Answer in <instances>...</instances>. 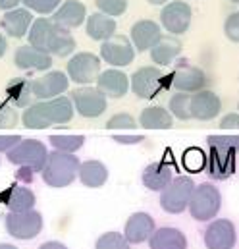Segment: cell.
Here are the masks:
<instances>
[{"label":"cell","mask_w":239,"mask_h":249,"mask_svg":"<svg viewBox=\"0 0 239 249\" xmlns=\"http://www.w3.org/2000/svg\"><path fill=\"white\" fill-rule=\"evenodd\" d=\"M79 159L71 153L52 151L49 153V160L43 174V182L49 187H66L79 176Z\"/></svg>","instance_id":"1"},{"label":"cell","mask_w":239,"mask_h":249,"mask_svg":"<svg viewBox=\"0 0 239 249\" xmlns=\"http://www.w3.org/2000/svg\"><path fill=\"white\" fill-rule=\"evenodd\" d=\"M220 209H222V193L214 184L203 182L195 187L189 201V213L195 220L199 222L214 220Z\"/></svg>","instance_id":"2"},{"label":"cell","mask_w":239,"mask_h":249,"mask_svg":"<svg viewBox=\"0 0 239 249\" xmlns=\"http://www.w3.org/2000/svg\"><path fill=\"white\" fill-rule=\"evenodd\" d=\"M8 160L23 170H29L31 174L43 172L49 160V151L43 141L39 139H23L17 147H14L8 153Z\"/></svg>","instance_id":"3"},{"label":"cell","mask_w":239,"mask_h":249,"mask_svg":"<svg viewBox=\"0 0 239 249\" xmlns=\"http://www.w3.org/2000/svg\"><path fill=\"white\" fill-rule=\"evenodd\" d=\"M195 182L189 176H176L170 186L160 193V207L170 214H179L189 209L191 195L195 191Z\"/></svg>","instance_id":"4"},{"label":"cell","mask_w":239,"mask_h":249,"mask_svg":"<svg viewBox=\"0 0 239 249\" xmlns=\"http://www.w3.org/2000/svg\"><path fill=\"white\" fill-rule=\"evenodd\" d=\"M166 79H170L156 66H143L131 75V91L145 101L154 99L162 89H166Z\"/></svg>","instance_id":"5"},{"label":"cell","mask_w":239,"mask_h":249,"mask_svg":"<svg viewBox=\"0 0 239 249\" xmlns=\"http://www.w3.org/2000/svg\"><path fill=\"white\" fill-rule=\"evenodd\" d=\"M4 222H6L8 234L16 240H33L43 230V216L37 211L8 213Z\"/></svg>","instance_id":"6"},{"label":"cell","mask_w":239,"mask_h":249,"mask_svg":"<svg viewBox=\"0 0 239 249\" xmlns=\"http://www.w3.org/2000/svg\"><path fill=\"white\" fill-rule=\"evenodd\" d=\"M193 19V10L187 2L181 0H172L168 2L162 12H160V25L170 33V35H183L191 27Z\"/></svg>","instance_id":"7"},{"label":"cell","mask_w":239,"mask_h":249,"mask_svg":"<svg viewBox=\"0 0 239 249\" xmlns=\"http://www.w3.org/2000/svg\"><path fill=\"white\" fill-rule=\"evenodd\" d=\"M71 103L79 116L83 118H99L106 110V95L95 87H79L71 91Z\"/></svg>","instance_id":"8"},{"label":"cell","mask_w":239,"mask_h":249,"mask_svg":"<svg viewBox=\"0 0 239 249\" xmlns=\"http://www.w3.org/2000/svg\"><path fill=\"white\" fill-rule=\"evenodd\" d=\"M203 242L206 249H234L238 244L236 224L228 218L210 220V224L203 234Z\"/></svg>","instance_id":"9"},{"label":"cell","mask_w":239,"mask_h":249,"mask_svg":"<svg viewBox=\"0 0 239 249\" xmlns=\"http://www.w3.org/2000/svg\"><path fill=\"white\" fill-rule=\"evenodd\" d=\"M101 58L93 53H79L68 62V77L77 85H89L101 75Z\"/></svg>","instance_id":"10"},{"label":"cell","mask_w":239,"mask_h":249,"mask_svg":"<svg viewBox=\"0 0 239 249\" xmlns=\"http://www.w3.org/2000/svg\"><path fill=\"white\" fill-rule=\"evenodd\" d=\"M101 58L112 68L129 66L135 58V47L129 37L116 33L114 37H110L101 45Z\"/></svg>","instance_id":"11"},{"label":"cell","mask_w":239,"mask_h":249,"mask_svg":"<svg viewBox=\"0 0 239 249\" xmlns=\"http://www.w3.org/2000/svg\"><path fill=\"white\" fill-rule=\"evenodd\" d=\"M206 73L187 60L176 64V70L172 73V85L178 89V93H199L206 87Z\"/></svg>","instance_id":"12"},{"label":"cell","mask_w":239,"mask_h":249,"mask_svg":"<svg viewBox=\"0 0 239 249\" xmlns=\"http://www.w3.org/2000/svg\"><path fill=\"white\" fill-rule=\"evenodd\" d=\"M58 31H60L58 23H54L49 18H39V19L33 21V25H31V29L27 33L29 45L52 56V49H54Z\"/></svg>","instance_id":"13"},{"label":"cell","mask_w":239,"mask_h":249,"mask_svg":"<svg viewBox=\"0 0 239 249\" xmlns=\"http://www.w3.org/2000/svg\"><path fill=\"white\" fill-rule=\"evenodd\" d=\"M208 160H206V174L212 180H228L238 166V153L234 151H224L216 147H208Z\"/></svg>","instance_id":"14"},{"label":"cell","mask_w":239,"mask_h":249,"mask_svg":"<svg viewBox=\"0 0 239 249\" xmlns=\"http://www.w3.org/2000/svg\"><path fill=\"white\" fill-rule=\"evenodd\" d=\"M220 112H222V101L214 91L203 89L191 95V116L195 120L208 122V120H214Z\"/></svg>","instance_id":"15"},{"label":"cell","mask_w":239,"mask_h":249,"mask_svg":"<svg viewBox=\"0 0 239 249\" xmlns=\"http://www.w3.org/2000/svg\"><path fill=\"white\" fill-rule=\"evenodd\" d=\"M162 29H160V23L153 21V19H139L133 23L131 31H129V39L135 47V51L139 53H145L151 49L162 39Z\"/></svg>","instance_id":"16"},{"label":"cell","mask_w":239,"mask_h":249,"mask_svg":"<svg viewBox=\"0 0 239 249\" xmlns=\"http://www.w3.org/2000/svg\"><path fill=\"white\" fill-rule=\"evenodd\" d=\"M156 226H154V218L149 213H133L123 226V236L129 244H143L147 240H151V236L154 234Z\"/></svg>","instance_id":"17"},{"label":"cell","mask_w":239,"mask_h":249,"mask_svg":"<svg viewBox=\"0 0 239 249\" xmlns=\"http://www.w3.org/2000/svg\"><path fill=\"white\" fill-rule=\"evenodd\" d=\"M68 85L69 77L64 75V71H49L33 81V91L39 101H51L68 91Z\"/></svg>","instance_id":"18"},{"label":"cell","mask_w":239,"mask_h":249,"mask_svg":"<svg viewBox=\"0 0 239 249\" xmlns=\"http://www.w3.org/2000/svg\"><path fill=\"white\" fill-rule=\"evenodd\" d=\"M131 87V77H127L118 68H110L102 71L97 79V89L106 95V99H121Z\"/></svg>","instance_id":"19"},{"label":"cell","mask_w":239,"mask_h":249,"mask_svg":"<svg viewBox=\"0 0 239 249\" xmlns=\"http://www.w3.org/2000/svg\"><path fill=\"white\" fill-rule=\"evenodd\" d=\"M172 180H174V166L168 164L166 160L151 162L141 174L143 186L151 189V191H160V193L170 186Z\"/></svg>","instance_id":"20"},{"label":"cell","mask_w":239,"mask_h":249,"mask_svg":"<svg viewBox=\"0 0 239 249\" xmlns=\"http://www.w3.org/2000/svg\"><path fill=\"white\" fill-rule=\"evenodd\" d=\"M33 25V16L27 8H14L10 12H6L0 19V27L14 39H21L29 33Z\"/></svg>","instance_id":"21"},{"label":"cell","mask_w":239,"mask_h":249,"mask_svg":"<svg viewBox=\"0 0 239 249\" xmlns=\"http://www.w3.org/2000/svg\"><path fill=\"white\" fill-rule=\"evenodd\" d=\"M14 64L19 70H37V71H45L52 66V56L31 47V45H23L17 47L16 54H14Z\"/></svg>","instance_id":"22"},{"label":"cell","mask_w":239,"mask_h":249,"mask_svg":"<svg viewBox=\"0 0 239 249\" xmlns=\"http://www.w3.org/2000/svg\"><path fill=\"white\" fill-rule=\"evenodd\" d=\"M52 21L64 29H75L87 21V8L79 0H66L52 16Z\"/></svg>","instance_id":"23"},{"label":"cell","mask_w":239,"mask_h":249,"mask_svg":"<svg viewBox=\"0 0 239 249\" xmlns=\"http://www.w3.org/2000/svg\"><path fill=\"white\" fill-rule=\"evenodd\" d=\"M85 29H87L89 39L104 43V41H108L110 37L116 35V19L110 18V16H106V14L97 12V14H91L87 18Z\"/></svg>","instance_id":"24"},{"label":"cell","mask_w":239,"mask_h":249,"mask_svg":"<svg viewBox=\"0 0 239 249\" xmlns=\"http://www.w3.org/2000/svg\"><path fill=\"white\" fill-rule=\"evenodd\" d=\"M41 103V108L47 116V120L52 124H66L73 118V103L71 99L68 97H56V99H51V101H39Z\"/></svg>","instance_id":"25"},{"label":"cell","mask_w":239,"mask_h":249,"mask_svg":"<svg viewBox=\"0 0 239 249\" xmlns=\"http://www.w3.org/2000/svg\"><path fill=\"white\" fill-rule=\"evenodd\" d=\"M151 249H187L185 234L174 226H162L156 228L154 234L149 240Z\"/></svg>","instance_id":"26"},{"label":"cell","mask_w":239,"mask_h":249,"mask_svg":"<svg viewBox=\"0 0 239 249\" xmlns=\"http://www.w3.org/2000/svg\"><path fill=\"white\" fill-rule=\"evenodd\" d=\"M0 197L4 205L10 209V213H27V211H33L35 207V193L29 187L12 186Z\"/></svg>","instance_id":"27"},{"label":"cell","mask_w":239,"mask_h":249,"mask_svg":"<svg viewBox=\"0 0 239 249\" xmlns=\"http://www.w3.org/2000/svg\"><path fill=\"white\" fill-rule=\"evenodd\" d=\"M181 54V41L176 35H162V39L151 49V60L158 66H170Z\"/></svg>","instance_id":"28"},{"label":"cell","mask_w":239,"mask_h":249,"mask_svg":"<svg viewBox=\"0 0 239 249\" xmlns=\"http://www.w3.org/2000/svg\"><path fill=\"white\" fill-rule=\"evenodd\" d=\"M6 95H8V101L17 108L31 107V101L35 97L33 81H29L27 77H14L6 83Z\"/></svg>","instance_id":"29"},{"label":"cell","mask_w":239,"mask_h":249,"mask_svg":"<svg viewBox=\"0 0 239 249\" xmlns=\"http://www.w3.org/2000/svg\"><path fill=\"white\" fill-rule=\"evenodd\" d=\"M139 125L147 129H170L174 125V116L164 107H147L139 114Z\"/></svg>","instance_id":"30"},{"label":"cell","mask_w":239,"mask_h":249,"mask_svg":"<svg viewBox=\"0 0 239 249\" xmlns=\"http://www.w3.org/2000/svg\"><path fill=\"white\" fill-rule=\"evenodd\" d=\"M79 180L87 187H102L108 180V168L101 160H85L79 166Z\"/></svg>","instance_id":"31"},{"label":"cell","mask_w":239,"mask_h":249,"mask_svg":"<svg viewBox=\"0 0 239 249\" xmlns=\"http://www.w3.org/2000/svg\"><path fill=\"white\" fill-rule=\"evenodd\" d=\"M168 110L174 118L178 120H191V95L189 93H176L170 97V103H168Z\"/></svg>","instance_id":"32"},{"label":"cell","mask_w":239,"mask_h":249,"mask_svg":"<svg viewBox=\"0 0 239 249\" xmlns=\"http://www.w3.org/2000/svg\"><path fill=\"white\" fill-rule=\"evenodd\" d=\"M208 155L201 147H191L183 153V166L187 172H203L206 168Z\"/></svg>","instance_id":"33"},{"label":"cell","mask_w":239,"mask_h":249,"mask_svg":"<svg viewBox=\"0 0 239 249\" xmlns=\"http://www.w3.org/2000/svg\"><path fill=\"white\" fill-rule=\"evenodd\" d=\"M21 122L29 129H45V127L51 125V122L47 120V116H45V112L41 108V103H35L31 107H27V110L21 116Z\"/></svg>","instance_id":"34"},{"label":"cell","mask_w":239,"mask_h":249,"mask_svg":"<svg viewBox=\"0 0 239 249\" xmlns=\"http://www.w3.org/2000/svg\"><path fill=\"white\" fill-rule=\"evenodd\" d=\"M51 145L56 149V151H64V153H75L83 147L85 143V137L83 135H51Z\"/></svg>","instance_id":"35"},{"label":"cell","mask_w":239,"mask_h":249,"mask_svg":"<svg viewBox=\"0 0 239 249\" xmlns=\"http://www.w3.org/2000/svg\"><path fill=\"white\" fill-rule=\"evenodd\" d=\"M131 244L125 240L123 234H118V232H106L102 234L97 244H95V249H131L129 248Z\"/></svg>","instance_id":"36"},{"label":"cell","mask_w":239,"mask_h":249,"mask_svg":"<svg viewBox=\"0 0 239 249\" xmlns=\"http://www.w3.org/2000/svg\"><path fill=\"white\" fill-rule=\"evenodd\" d=\"M95 6L99 8L101 14H106L110 18H118L121 14H125L127 0H95Z\"/></svg>","instance_id":"37"},{"label":"cell","mask_w":239,"mask_h":249,"mask_svg":"<svg viewBox=\"0 0 239 249\" xmlns=\"http://www.w3.org/2000/svg\"><path fill=\"white\" fill-rule=\"evenodd\" d=\"M206 143L208 147L239 153V135H208Z\"/></svg>","instance_id":"38"},{"label":"cell","mask_w":239,"mask_h":249,"mask_svg":"<svg viewBox=\"0 0 239 249\" xmlns=\"http://www.w3.org/2000/svg\"><path fill=\"white\" fill-rule=\"evenodd\" d=\"M27 10H33L37 14H52L62 6V0H23Z\"/></svg>","instance_id":"39"},{"label":"cell","mask_w":239,"mask_h":249,"mask_svg":"<svg viewBox=\"0 0 239 249\" xmlns=\"http://www.w3.org/2000/svg\"><path fill=\"white\" fill-rule=\"evenodd\" d=\"M137 125L135 118L127 112H120V114H114L108 122H106V127L108 129H133Z\"/></svg>","instance_id":"40"},{"label":"cell","mask_w":239,"mask_h":249,"mask_svg":"<svg viewBox=\"0 0 239 249\" xmlns=\"http://www.w3.org/2000/svg\"><path fill=\"white\" fill-rule=\"evenodd\" d=\"M224 35L239 45V12H232L224 21Z\"/></svg>","instance_id":"41"},{"label":"cell","mask_w":239,"mask_h":249,"mask_svg":"<svg viewBox=\"0 0 239 249\" xmlns=\"http://www.w3.org/2000/svg\"><path fill=\"white\" fill-rule=\"evenodd\" d=\"M17 124V112L12 105L0 101V127H12Z\"/></svg>","instance_id":"42"},{"label":"cell","mask_w":239,"mask_h":249,"mask_svg":"<svg viewBox=\"0 0 239 249\" xmlns=\"http://www.w3.org/2000/svg\"><path fill=\"white\" fill-rule=\"evenodd\" d=\"M23 139L19 135H0V151L2 153H10L14 147H17Z\"/></svg>","instance_id":"43"},{"label":"cell","mask_w":239,"mask_h":249,"mask_svg":"<svg viewBox=\"0 0 239 249\" xmlns=\"http://www.w3.org/2000/svg\"><path fill=\"white\" fill-rule=\"evenodd\" d=\"M220 127L224 129H239V112H228L220 118Z\"/></svg>","instance_id":"44"},{"label":"cell","mask_w":239,"mask_h":249,"mask_svg":"<svg viewBox=\"0 0 239 249\" xmlns=\"http://www.w3.org/2000/svg\"><path fill=\"white\" fill-rule=\"evenodd\" d=\"M114 141L120 145H137L143 141V135H114Z\"/></svg>","instance_id":"45"},{"label":"cell","mask_w":239,"mask_h":249,"mask_svg":"<svg viewBox=\"0 0 239 249\" xmlns=\"http://www.w3.org/2000/svg\"><path fill=\"white\" fill-rule=\"evenodd\" d=\"M19 2H23V0H0V10L10 12V10L17 8V4H19Z\"/></svg>","instance_id":"46"},{"label":"cell","mask_w":239,"mask_h":249,"mask_svg":"<svg viewBox=\"0 0 239 249\" xmlns=\"http://www.w3.org/2000/svg\"><path fill=\"white\" fill-rule=\"evenodd\" d=\"M39 249H68L62 242H45Z\"/></svg>","instance_id":"47"},{"label":"cell","mask_w":239,"mask_h":249,"mask_svg":"<svg viewBox=\"0 0 239 249\" xmlns=\"http://www.w3.org/2000/svg\"><path fill=\"white\" fill-rule=\"evenodd\" d=\"M6 51H8V41H6V37L0 33V58L6 54Z\"/></svg>","instance_id":"48"},{"label":"cell","mask_w":239,"mask_h":249,"mask_svg":"<svg viewBox=\"0 0 239 249\" xmlns=\"http://www.w3.org/2000/svg\"><path fill=\"white\" fill-rule=\"evenodd\" d=\"M147 2H149V4H153V6H162V4L166 6V4H168V2H172V0H147Z\"/></svg>","instance_id":"49"},{"label":"cell","mask_w":239,"mask_h":249,"mask_svg":"<svg viewBox=\"0 0 239 249\" xmlns=\"http://www.w3.org/2000/svg\"><path fill=\"white\" fill-rule=\"evenodd\" d=\"M0 249H17V248L12 246V244H0Z\"/></svg>","instance_id":"50"},{"label":"cell","mask_w":239,"mask_h":249,"mask_svg":"<svg viewBox=\"0 0 239 249\" xmlns=\"http://www.w3.org/2000/svg\"><path fill=\"white\" fill-rule=\"evenodd\" d=\"M228 2H234V4H239V0H228Z\"/></svg>","instance_id":"51"},{"label":"cell","mask_w":239,"mask_h":249,"mask_svg":"<svg viewBox=\"0 0 239 249\" xmlns=\"http://www.w3.org/2000/svg\"><path fill=\"white\" fill-rule=\"evenodd\" d=\"M238 110H239V108H238Z\"/></svg>","instance_id":"52"}]
</instances>
